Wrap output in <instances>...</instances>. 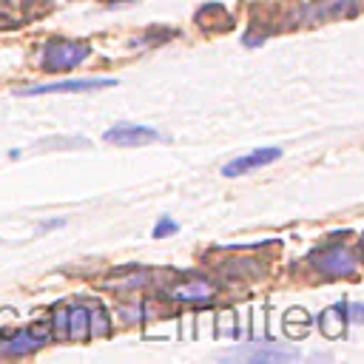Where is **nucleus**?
<instances>
[{"instance_id": "obj_3", "label": "nucleus", "mask_w": 364, "mask_h": 364, "mask_svg": "<svg viewBox=\"0 0 364 364\" xmlns=\"http://www.w3.org/2000/svg\"><path fill=\"white\" fill-rule=\"evenodd\" d=\"M51 333L46 324H34L28 330H17L14 336H9L3 344H0V355H28L34 350H40L43 344H48Z\"/></svg>"}, {"instance_id": "obj_11", "label": "nucleus", "mask_w": 364, "mask_h": 364, "mask_svg": "<svg viewBox=\"0 0 364 364\" xmlns=\"http://www.w3.org/2000/svg\"><path fill=\"white\" fill-rule=\"evenodd\" d=\"M176 233V222L171 219V216H162L159 222H156V228H154V236L156 239H162V236H173Z\"/></svg>"}, {"instance_id": "obj_13", "label": "nucleus", "mask_w": 364, "mask_h": 364, "mask_svg": "<svg viewBox=\"0 0 364 364\" xmlns=\"http://www.w3.org/2000/svg\"><path fill=\"white\" fill-rule=\"evenodd\" d=\"M57 225H63V219H51V222H43V225H40V230H51V228H57Z\"/></svg>"}, {"instance_id": "obj_12", "label": "nucleus", "mask_w": 364, "mask_h": 364, "mask_svg": "<svg viewBox=\"0 0 364 364\" xmlns=\"http://www.w3.org/2000/svg\"><path fill=\"white\" fill-rule=\"evenodd\" d=\"M361 316H364V307L355 301V304H350V316H347V321H353V324H358L361 321Z\"/></svg>"}, {"instance_id": "obj_2", "label": "nucleus", "mask_w": 364, "mask_h": 364, "mask_svg": "<svg viewBox=\"0 0 364 364\" xmlns=\"http://www.w3.org/2000/svg\"><path fill=\"white\" fill-rule=\"evenodd\" d=\"M91 54L88 43H77V40H48L40 51V63L43 71H68L74 65H80L85 57Z\"/></svg>"}, {"instance_id": "obj_4", "label": "nucleus", "mask_w": 364, "mask_h": 364, "mask_svg": "<svg viewBox=\"0 0 364 364\" xmlns=\"http://www.w3.org/2000/svg\"><path fill=\"white\" fill-rule=\"evenodd\" d=\"M168 296L173 301H185V304H210L216 296V287L205 276H188V279L176 282L168 290Z\"/></svg>"}, {"instance_id": "obj_8", "label": "nucleus", "mask_w": 364, "mask_h": 364, "mask_svg": "<svg viewBox=\"0 0 364 364\" xmlns=\"http://www.w3.org/2000/svg\"><path fill=\"white\" fill-rule=\"evenodd\" d=\"M65 333H68V338H74V341L91 336V304H71V307H68Z\"/></svg>"}, {"instance_id": "obj_7", "label": "nucleus", "mask_w": 364, "mask_h": 364, "mask_svg": "<svg viewBox=\"0 0 364 364\" xmlns=\"http://www.w3.org/2000/svg\"><path fill=\"white\" fill-rule=\"evenodd\" d=\"M279 156H282V148H276V145L273 148H256V151H250L245 156H236L228 165H222V176H242L247 171H256L262 165H270Z\"/></svg>"}, {"instance_id": "obj_6", "label": "nucleus", "mask_w": 364, "mask_h": 364, "mask_svg": "<svg viewBox=\"0 0 364 364\" xmlns=\"http://www.w3.org/2000/svg\"><path fill=\"white\" fill-rule=\"evenodd\" d=\"M102 136H105V142L134 148V145H148V142H156V139H159V131H154V128H148V125H131V122H119V125L108 128Z\"/></svg>"}, {"instance_id": "obj_1", "label": "nucleus", "mask_w": 364, "mask_h": 364, "mask_svg": "<svg viewBox=\"0 0 364 364\" xmlns=\"http://www.w3.org/2000/svg\"><path fill=\"white\" fill-rule=\"evenodd\" d=\"M307 264L318 276H324V279L355 276V270H358V253H355V247L327 245V247H318V250L307 253Z\"/></svg>"}, {"instance_id": "obj_5", "label": "nucleus", "mask_w": 364, "mask_h": 364, "mask_svg": "<svg viewBox=\"0 0 364 364\" xmlns=\"http://www.w3.org/2000/svg\"><path fill=\"white\" fill-rule=\"evenodd\" d=\"M117 85L114 77H88V80H63L51 85H34V88H20L17 94L23 97H37V94H65V91H94V88H111Z\"/></svg>"}, {"instance_id": "obj_9", "label": "nucleus", "mask_w": 364, "mask_h": 364, "mask_svg": "<svg viewBox=\"0 0 364 364\" xmlns=\"http://www.w3.org/2000/svg\"><path fill=\"white\" fill-rule=\"evenodd\" d=\"M299 353L287 350V347H242V350L230 353V358H250V361H287Z\"/></svg>"}, {"instance_id": "obj_10", "label": "nucleus", "mask_w": 364, "mask_h": 364, "mask_svg": "<svg viewBox=\"0 0 364 364\" xmlns=\"http://www.w3.org/2000/svg\"><path fill=\"white\" fill-rule=\"evenodd\" d=\"M225 270H228V273L242 270L239 276H256V273H262V264H256V262H250V259H239V262H228Z\"/></svg>"}]
</instances>
